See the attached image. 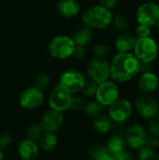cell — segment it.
Masks as SVG:
<instances>
[{"label": "cell", "mask_w": 159, "mask_h": 160, "mask_svg": "<svg viewBox=\"0 0 159 160\" xmlns=\"http://www.w3.org/2000/svg\"><path fill=\"white\" fill-rule=\"evenodd\" d=\"M110 72L115 82H128L140 74V60L133 52H117L110 63Z\"/></svg>", "instance_id": "obj_1"}, {"label": "cell", "mask_w": 159, "mask_h": 160, "mask_svg": "<svg viewBox=\"0 0 159 160\" xmlns=\"http://www.w3.org/2000/svg\"><path fill=\"white\" fill-rule=\"evenodd\" d=\"M112 10L99 4L89 8L83 13L82 22L93 30H102L112 24Z\"/></svg>", "instance_id": "obj_2"}, {"label": "cell", "mask_w": 159, "mask_h": 160, "mask_svg": "<svg viewBox=\"0 0 159 160\" xmlns=\"http://www.w3.org/2000/svg\"><path fill=\"white\" fill-rule=\"evenodd\" d=\"M132 52L141 62L154 63L159 56L158 42L152 36L137 38Z\"/></svg>", "instance_id": "obj_3"}, {"label": "cell", "mask_w": 159, "mask_h": 160, "mask_svg": "<svg viewBox=\"0 0 159 160\" xmlns=\"http://www.w3.org/2000/svg\"><path fill=\"white\" fill-rule=\"evenodd\" d=\"M134 111L144 121L157 117L159 110V102L154 94H141L133 103Z\"/></svg>", "instance_id": "obj_4"}, {"label": "cell", "mask_w": 159, "mask_h": 160, "mask_svg": "<svg viewBox=\"0 0 159 160\" xmlns=\"http://www.w3.org/2000/svg\"><path fill=\"white\" fill-rule=\"evenodd\" d=\"M133 113V103L126 98H119L112 104H111L108 109L109 117L114 124L117 125H123L129 121Z\"/></svg>", "instance_id": "obj_5"}, {"label": "cell", "mask_w": 159, "mask_h": 160, "mask_svg": "<svg viewBox=\"0 0 159 160\" xmlns=\"http://www.w3.org/2000/svg\"><path fill=\"white\" fill-rule=\"evenodd\" d=\"M75 43L72 38L67 36H57L53 38L48 46L49 54L56 59H67L72 56Z\"/></svg>", "instance_id": "obj_6"}, {"label": "cell", "mask_w": 159, "mask_h": 160, "mask_svg": "<svg viewBox=\"0 0 159 160\" xmlns=\"http://www.w3.org/2000/svg\"><path fill=\"white\" fill-rule=\"evenodd\" d=\"M135 18L137 23L145 24L151 27L156 26L159 21L158 3L153 0H147L142 3L136 9Z\"/></svg>", "instance_id": "obj_7"}, {"label": "cell", "mask_w": 159, "mask_h": 160, "mask_svg": "<svg viewBox=\"0 0 159 160\" xmlns=\"http://www.w3.org/2000/svg\"><path fill=\"white\" fill-rule=\"evenodd\" d=\"M148 135L149 134L146 130V128L143 125L135 123L130 125L125 130L124 138L126 140L127 148L137 151L145 145Z\"/></svg>", "instance_id": "obj_8"}, {"label": "cell", "mask_w": 159, "mask_h": 160, "mask_svg": "<svg viewBox=\"0 0 159 160\" xmlns=\"http://www.w3.org/2000/svg\"><path fill=\"white\" fill-rule=\"evenodd\" d=\"M96 100L103 107H109L120 98V88L114 81L107 80L97 85L95 95Z\"/></svg>", "instance_id": "obj_9"}, {"label": "cell", "mask_w": 159, "mask_h": 160, "mask_svg": "<svg viewBox=\"0 0 159 160\" xmlns=\"http://www.w3.org/2000/svg\"><path fill=\"white\" fill-rule=\"evenodd\" d=\"M85 82V77L81 71L69 69L61 74L59 85L73 95L82 91Z\"/></svg>", "instance_id": "obj_10"}, {"label": "cell", "mask_w": 159, "mask_h": 160, "mask_svg": "<svg viewBox=\"0 0 159 160\" xmlns=\"http://www.w3.org/2000/svg\"><path fill=\"white\" fill-rule=\"evenodd\" d=\"M87 73L89 78L97 84L110 80V63L104 58H95L91 60L87 67Z\"/></svg>", "instance_id": "obj_11"}, {"label": "cell", "mask_w": 159, "mask_h": 160, "mask_svg": "<svg viewBox=\"0 0 159 160\" xmlns=\"http://www.w3.org/2000/svg\"><path fill=\"white\" fill-rule=\"evenodd\" d=\"M72 94L62 88L59 84L53 87L49 97L50 108L58 112H65L69 109Z\"/></svg>", "instance_id": "obj_12"}, {"label": "cell", "mask_w": 159, "mask_h": 160, "mask_svg": "<svg viewBox=\"0 0 159 160\" xmlns=\"http://www.w3.org/2000/svg\"><path fill=\"white\" fill-rule=\"evenodd\" d=\"M44 100L43 91L36 86L25 89L20 96L19 103L24 110H35L38 108Z\"/></svg>", "instance_id": "obj_13"}, {"label": "cell", "mask_w": 159, "mask_h": 160, "mask_svg": "<svg viewBox=\"0 0 159 160\" xmlns=\"http://www.w3.org/2000/svg\"><path fill=\"white\" fill-rule=\"evenodd\" d=\"M137 79V88L141 94H155L159 89V76L155 70L140 73Z\"/></svg>", "instance_id": "obj_14"}, {"label": "cell", "mask_w": 159, "mask_h": 160, "mask_svg": "<svg viewBox=\"0 0 159 160\" xmlns=\"http://www.w3.org/2000/svg\"><path fill=\"white\" fill-rule=\"evenodd\" d=\"M64 123V116L61 112L50 109L45 112L40 119V126L44 131L57 132Z\"/></svg>", "instance_id": "obj_15"}, {"label": "cell", "mask_w": 159, "mask_h": 160, "mask_svg": "<svg viewBox=\"0 0 159 160\" xmlns=\"http://www.w3.org/2000/svg\"><path fill=\"white\" fill-rule=\"evenodd\" d=\"M137 41V37L133 33L122 32L114 40V47L117 52H132Z\"/></svg>", "instance_id": "obj_16"}, {"label": "cell", "mask_w": 159, "mask_h": 160, "mask_svg": "<svg viewBox=\"0 0 159 160\" xmlns=\"http://www.w3.org/2000/svg\"><path fill=\"white\" fill-rule=\"evenodd\" d=\"M18 153L21 158L24 160H32L38 157V146L37 142L29 139L22 141L18 146Z\"/></svg>", "instance_id": "obj_17"}, {"label": "cell", "mask_w": 159, "mask_h": 160, "mask_svg": "<svg viewBox=\"0 0 159 160\" xmlns=\"http://www.w3.org/2000/svg\"><path fill=\"white\" fill-rule=\"evenodd\" d=\"M105 146L112 158L120 153L127 150L126 140L121 134H113L112 136H111L108 139Z\"/></svg>", "instance_id": "obj_18"}, {"label": "cell", "mask_w": 159, "mask_h": 160, "mask_svg": "<svg viewBox=\"0 0 159 160\" xmlns=\"http://www.w3.org/2000/svg\"><path fill=\"white\" fill-rule=\"evenodd\" d=\"M57 10L62 16L72 18L80 12V5L76 0H61L57 5Z\"/></svg>", "instance_id": "obj_19"}, {"label": "cell", "mask_w": 159, "mask_h": 160, "mask_svg": "<svg viewBox=\"0 0 159 160\" xmlns=\"http://www.w3.org/2000/svg\"><path fill=\"white\" fill-rule=\"evenodd\" d=\"M114 123L107 114H99L98 116L95 117L93 128L94 129L98 132L99 134H107L112 130Z\"/></svg>", "instance_id": "obj_20"}, {"label": "cell", "mask_w": 159, "mask_h": 160, "mask_svg": "<svg viewBox=\"0 0 159 160\" xmlns=\"http://www.w3.org/2000/svg\"><path fill=\"white\" fill-rule=\"evenodd\" d=\"M94 37L93 34V29L89 28L88 26H84L80 28L79 30H77L72 37V39L74 41V43L76 45H80V46H86L87 44L90 43V41L92 40Z\"/></svg>", "instance_id": "obj_21"}, {"label": "cell", "mask_w": 159, "mask_h": 160, "mask_svg": "<svg viewBox=\"0 0 159 160\" xmlns=\"http://www.w3.org/2000/svg\"><path fill=\"white\" fill-rule=\"evenodd\" d=\"M38 142H39V144L43 150L52 151L56 147L58 140H57V136L54 132L44 131Z\"/></svg>", "instance_id": "obj_22"}, {"label": "cell", "mask_w": 159, "mask_h": 160, "mask_svg": "<svg viewBox=\"0 0 159 160\" xmlns=\"http://www.w3.org/2000/svg\"><path fill=\"white\" fill-rule=\"evenodd\" d=\"M103 108L104 107L99 102H97V100H92V101H89L86 104H84L82 110L84 111V113L88 117L95 118L102 113Z\"/></svg>", "instance_id": "obj_23"}, {"label": "cell", "mask_w": 159, "mask_h": 160, "mask_svg": "<svg viewBox=\"0 0 159 160\" xmlns=\"http://www.w3.org/2000/svg\"><path fill=\"white\" fill-rule=\"evenodd\" d=\"M112 23L113 24L114 28L120 32L127 31L129 27V21L127 17L124 14H117L113 16Z\"/></svg>", "instance_id": "obj_24"}, {"label": "cell", "mask_w": 159, "mask_h": 160, "mask_svg": "<svg viewBox=\"0 0 159 160\" xmlns=\"http://www.w3.org/2000/svg\"><path fill=\"white\" fill-rule=\"evenodd\" d=\"M157 153V150H155L147 145H144L141 147L139 150H137L136 158L139 160H155Z\"/></svg>", "instance_id": "obj_25"}, {"label": "cell", "mask_w": 159, "mask_h": 160, "mask_svg": "<svg viewBox=\"0 0 159 160\" xmlns=\"http://www.w3.org/2000/svg\"><path fill=\"white\" fill-rule=\"evenodd\" d=\"M44 130L38 124H33L26 129V138L34 142H38L41 138Z\"/></svg>", "instance_id": "obj_26"}, {"label": "cell", "mask_w": 159, "mask_h": 160, "mask_svg": "<svg viewBox=\"0 0 159 160\" xmlns=\"http://www.w3.org/2000/svg\"><path fill=\"white\" fill-rule=\"evenodd\" d=\"M91 158L96 160H112L106 146H96L91 150Z\"/></svg>", "instance_id": "obj_27"}, {"label": "cell", "mask_w": 159, "mask_h": 160, "mask_svg": "<svg viewBox=\"0 0 159 160\" xmlns=\"http://www.w3.org/2000/svg\"><path fill=\"white\" fill-rule=\"evenodd\" d=\"M146 130L149 135H154L159 137V119L157 117L152 118L146 121Z\"/></svg>", "instance_id": "obj_28"}, {"label": "cell", "mask_w": 159, "mask_h": 160, "mask_svg": "<svg viewBox=\"0 0 159 160\" xmlns=\"http://www.w3.org/2000/svg\"><path fill=\"white\" fill-rule=\"evenodd\" d=\"M134 35L137 37V38L150 37V36H152V27L145 25V24L138 23L137 26L135 27Z\"/></svg>", "instance_id": "obj_29"}, {"label": "cell", "mask_w": 159, "mask_h": 160, "mask_svg": "<svg viewBox=\"0 0 159 160\" xmlns=\"http://www.w3.org/2000/svg\"><path fill=\"white\" fill-rule=\"evenodd\" d=\"M97 85L98 84L97 82H93L92 80L90 82H85V83H84V85H83V87L82 89V94L85 97L93 98L96 95V92H97Z\"/></svg>", "instance_id": "obj_30"}, {"label": "cell", "mask_w": 159, "mask_h": 160, "mask_svg": "<svg viewBox=\"0 0 159 160\" xmlns=\"http://www.w3.org/2000/svg\"><path fill=\"white\" fill-rule=\"evenodd\" d=\"M49 84H50V78L45 73L38 74L35 79V86L42 91L46 89L49 86Z\"/></svg>", "instance_id": "obj_31"}, {"label": "cell", "mask_w": 159, "mask_h": 160, "mask_svg": "<svg viewBox=\"0 0 159 160\" xmlns=\"http://www.w3.org/2000/svg\"><path fill=\"white\" fill-rule=\"evenodd\" d=\"M110 52V49L105 44H97L93 49V53L97 58H104Z\"/></svg>", "instance_id": "obj_32"}, {"label": "cell", "mask_w": 159, "mask_h": 160, "mask_svg": "<svg viewBox=\"0 0 159 160\" xmlns=\"http://www.w3.org/2000/svg\"><path fill=\"white\" fill-rule=\"evenodd\" d=\"M12 142H13V139L9 133L5 132V133H2L0 135V148L2 150L10 147Z\"/></svg>", "instance_id": "obj_33"}, {"label": "cell", "mask_w": 159, "mask_h": 160, "mask_svg": "<svg viewBox=\"0 0 159 160\" xmlns=\"http://www.w3.org/2000/svg\"><path fill=\"white\" fill-rule=\"evenodd\" d=\"M83 106H84V103L82 100V98H77V97L75 98V97L72 96V98H71V101H70V106H69L70 110L75 111V112H79V111L83 109Z\"/></svg>", "instance_id": "obj_34"}, {"label": "cell", "mask_w": 159, "mask_h": 160, "mask_svg": "<svg viewBox=\"0 0 159 160\" xmlns=\"http://www.w3.org/2000/svg\"><path fill=\"white\" fill-rule=\"evenodd\" d=\"M145 145L155 149V150H158L159 148V137L154 136V135H148V138L146 140V143Z\"/></svg>", "instance_id": "obj_35"}, {"label": "cell", "mask_w": 159, "mask_h": 160, "mask_svg": "<svg viewBox=\"0 0 159 160\" xmlns=\"http://www.w3.org/2000/svg\"><path fill=\"white\" fill-rule=\"evenodd\" d=\"M155 68V65L153 62H141L140 61V73L153 71Z\"/></svg>", "instance_id": "obj_36"}, {"label": "cell", "mask_w": 159, "mask_h": 160, "mask_svg": "<svg viewBox=\"0 0 159 160\" xmlns=\"http://www.w3.org/2000/svg\"><path fill=\"white\" fill-rule=\"evenodd\" d=\"M133 158H134V156L129 151L126 150V151L120 153L119 155L115 156L112 158V160H131L133 159Z\"/></svg>", "instance_id": "obj_37"}, {"label": "cell", "mask_w": 159, "mask_h": 160, "mask_svg": "<svg viewBox=\"0 0 159 160\" xmlns=\"http://www.w3.org/2000/svg\"><path fill=\"white\" fill-rule=\"evenodd\" d=\"M119 0H99V4L109 9H112L114 8L117 5H118Z\"/></svg>", "instance_id": "obj_38"}, {"label": "cell", "mask_w": 159, "mask_h": 160, "mask_svg": "<svg viewBox=\"0 0 159 160\" xmlns=\"http://www.w3.org/2000/svg\"><path fill=\"white\" fill-rule=\"evenodd\" d=\"M84 53H85V50H84V47L83 46L75 45L72 55H74V56H76L78 58H81V57H82L84 55Z\"/></svg>", "instance_id": "obj_39"}, {"label": "cell", "mask_w": 159, "mask_h": 160, "mask_svg": "<svg viewBox=\"0 0 159 160\" xmlns=\"http://www.w3.org/2000/svg\"><path fill=\"white\" fill-rule=\"evenodd\" d=\"M4 158V154H3V151H2V149L0 148V160H2Z\"/></svg>", "instance_id": "obj_40"}, {"label": "cell", "mask_w": 159, "mask_h": 160, "mask_svg": "<svg viewBox=\"0 0 159 160\" xmlns=\"http://www.w3.org/2000/svg\"><path fill=\"white\" fill-rule=\"evenodd\" d=\"M156 27H157V30L159 32V21L157 22V23L156 24Z\"/></svg>", "instance_id": "obj_41"}, {"label": "cell", "mask_w": 159, "mask_h": 160, "mask_svg": "<svg viewBox=\"0 0 159 160\" xmlns=\"http://www.w3.org/2000/svg\"><path fill=\"white\" fill-rule=\"evenodd\" d=\"M157 118L159 119V110H158V112H157Z\"/></svg>", "instance_id": "obj_42"}, {"label": "cell", "mask_w": 159, "mask_h": 160, "mask_svg": "<svg viewBox=\"0 0 159 160\" xmlns=\"http://www.w3.org/2000/svg\"><path fill=\"white\" fill-rule=\"evenodd\" d=\"M157 100H158V102H159V94H158V96H157Z\"/></svg>", "instance_id": "obj_43"}, {"label": "cell", "mask_w": 159, "mask_h": 160, "mask_svg": "<svg viewBox=\"0 0 159 160\" xmlns=\"http://www.w3.org/2000/svg\"><path fill=\"white\" fill-rule=\"evenodd\" d=\"M153 1H158V0H153Z\"/></svg>", "instance_id": "obj_44"}, {"label": "cell", "mask_w": 159, "mask_h": 160, "mask_svg": "<svg viewBox=\"0 0 159 160\" xmlns=\"http://www.w3.org/2000/svg\"><path fill=\"white\" fill-rule=\"evenodd\" d=\"M158 1H159V0H158ZM157 3H158V6H159V2H157Z\"/></svg>", "instance_id": "obj_45"}, {"label": "cell", "mask_w": 159, "mask_h": 160, "mask_svg": "<svg viewBox=\"0 0 159 160\" xmlns=\"http://www.w3.org/2000/svg\"><path fill=\"white\" fill-rule=\"evenodd\" d=\"M157 151H159V148H158V150H157Z\"/></svg>", "instance_id": "obj_46"}]
</instances>
